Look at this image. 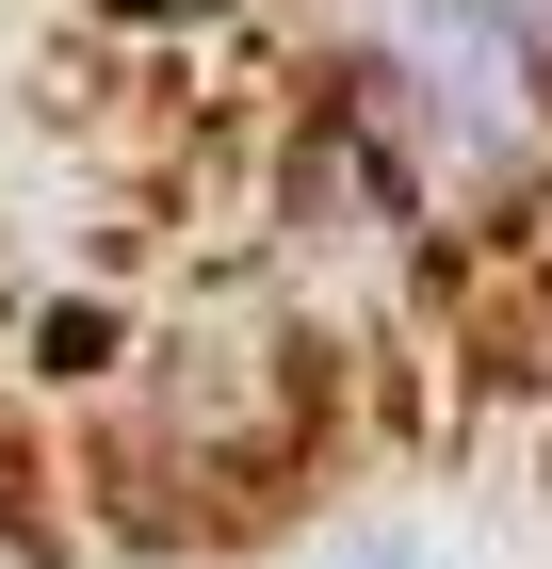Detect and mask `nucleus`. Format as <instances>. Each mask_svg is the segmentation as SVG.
<instances>
[{"mask_svg": "<svg viewBox=\"0 0 552 569\" xmlns=\"http://www.w3.org/2000/svg\"><path fill=\"white\" fill-rule=\"evenodd\" d=\"M98 17H130V33H293L309 0H98Z\"/></svg>", "mask_w": 552, "mask_h": 569, "instance_id": "obj_1", "label": "nucleus"}, {"mask_svg": "<svg viewBox=\"0 0 552 569\" xmlns=\"http://www.w3.org/2000/svg\"><path fill=\"white\" fill-rule=\"evenodd\" d=\"M309 569H423V537H341V553H309Z\"/></svg>", "mask_w": 552, "mask_h": 569, "instance_id": "obj_2", "label": "nucleus"}, {"mask_svg": "<svg viewBox=\"0 0 552 569\" xmlns=\"http://www.w3.org/2000/svg\"><path fill=\"white\" fill-rule=\"evenodd\" d=\"M488 17H504V33H520V49L552 66V0H488Z\"/></svg>", "mask_w": 552, "mask_h": 569, "instance_id": "obj_3", "label": "nucleus"}]
</instances>
